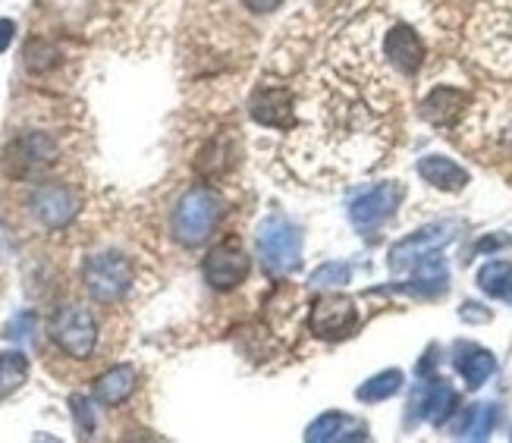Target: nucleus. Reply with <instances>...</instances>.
Wrapping results in <instances>:
<instances>
[{
	"mask_svg": "<svg viewBox=\"0 0 512 443\" xmlns=\"http://www.w3.org/2000/svg\"><path fill=\"white\" fill-rule=\"evenodd\" d=\"M220 211H224V202H220V195L214 189H208V186L189 189L180 202H176L173 217H170L173 239L186 249L202 246V242L214 233Z\"/></svg>",
	"mask_w": 512,
	"mask_h": 443,
	"instance_id": "f257e3e1",
	"label": "nucleus"
},
{
	"mask_svg": "<svg viewBox=\"0 0 512 443\" xmlns=\"http://www.w3.org/2000/svg\"><path fill=\"white\" fill-rule=\"evenodd\" d=\"M132 277H136L132 261L120 252H98L88 258L82 268V283H85L88 296L101 305L120 302L129 293Z\"/></svg>",
	"mask_w": 512,
	"mask_h": 443,
	"instance_id": "f03ea898",
	"label": "nucleus"
},
{
	"mask_svg": "<svg viewBox=\"0 0 512 443\" xmlns=\"http://www.w3.org/2000/svg\"><path fill=\"white\" fill-rule=\"evenodd\" d=\"M51 340L66 352L70 359H88L95 352V343H98V324L92 318L85 305L79 302H66L60 305L51 324Z\"/></svg>",
	"mask_w": 512,
	"mask_h": 443,
	"instance_id": "7ed1b4c3",
	"label": "nucleus"
},
{
	"mask_svg": "<svg viewBox=\"0 0 512 443\" xmlns=\"http://www.w3.org/2000/svg\"><path fill=\"white\" fill-rule=\"evenodd\" d=\"M258 252H261V261H264L267 271H277V274L289 271L299 261V252H302L299 230L283 217L264 220L261 233H258Z\"/></svg>",
	"mask_w": 512,
	"mask_h": 443,
	"instance_id": "20e7f679",
	"label": "nucleus"
},
{
	"mask_svg": "<svg viewBox=\"0 0 512 443\" xmlns=\"http://www.w3.org/2000/svg\"><path fill=\"white\" fill-rule=\"evenodd\" d=\"M57 154L60 148L51 136H44V132H26V136L10 142L0 167L10 176H32L44 167H51L57 161Z\"/></svg>",
	"mask_w": 512,
	"mask_h": 443,
	"instance_id": "39448f33",
	"label": "nucleus"
},
{
	"mask_svg": "<svg viewBox=\"0 0 512 443\" xmlns=\"http://www.w3.org/2000/svg\"><path fill=\"white\" fill-rule=\"evenodd\" d=\"M29 211L41 227L63 230L79 214V195L63 183H41L29 192Z\"/></svg>",
	"mask_w": 512,
	"mask_h": 443,
	"instance_id": "423d86ee",
	"label": "nucleus"
},
{
	"mask_svg": "<svg viewBox=\"0 0 512 443\" xmlns=\"http://www.w3.org/2000/svg\"><path fill=\"white\" fill-rule=\"evenodd\" d=\"M202 271H205V280H208L211 290H217V293L236 290V286L249 277V255L239 242L227 239L208 252Z\"/></svg>",
	"mask_w": 512,
	"mask_h": 443,
	"instance_id": "0eeeda50",
	"label": "nucleus"
},
{
	"mask_svg": "<svg viewBox=\"0 0 512 443\" xmlns=\"http://www.w3.org/2000/svg\"><path fill=\"white\" fill-rule=\"evenodd\" d=\"M399 202H403V186L381 183V186H374L365 195L355 198V202L349 205V217H352L355 230H374V227H381L387 217H393Z\"/></svg>",
	"mask_w": 512,
	"mask_h": 443,
	"instance_id": "6e6552de",
	"label": "nucleus"
},
{
	"mask_svg": "<svg viewBox=\"0 0 512 443\" xmlns=\"http://www.w3.org/2000/svg\"><path fill=\"white\" fill-rule=\"evenodd\" d=\"M453 236H456V227L453 224H431L425 230L406 236L403 242H396V246L390 249V268L393 271L412 268V264H418L421 258H428L437 249L447 246V242H453Z\"/></svg>",
	"mask_w": 512,
	"mask_h": 443,
	"instance_id": "1a4fd4ad",
	"label": "nucleus"
},
{
	"mask_svg": "<svg viewBox=\"0 0 512 443\" xmlns=\"http://www.w3.org/2000/svg\"><path fill=\"white\" fill-rule=\"evenodd\" d=\"M355 324H359V312L349 296H324L311 308V330L321 340H343L352 334Z\"/></svg>",
	"mask_w": 512,
	"mask_h": 443,
	"instance_id": "9d476101",
	"label": "nucleus"
},
{
	"mask_svg": "<svg viewBox=\"0 0 512 443\" xmlns=\"http://www.w3.org/2000/svg\"><path fill=\"white\" fill-rule=\"evenodd\" d=\"M252 117L261 126H274V129H289L293 126V92L283 85H258V92L249 101Z\"/></svg>",
	"mask_w": 512,
	"mask_h": 443,
	"instance_id": "9b49d317",
	"label": "nucleus"
},
{
	"mask_svg": "<svg viewBox=\"0 0 512 443\" xmlns=\"http://www.w3.org/2000/svg\"><path fill=\"white\" fill-rule=\"evenodd\" d=\"M384 51L396 70L406 76H415L418 66L425 63V41L409 26H393L384 38Z\"/></svg>",
	"mask_w": 512,
	"mask_h": 443,
	"instance_id": "f8f14e48",
	"label": "nucleus"
},
{
	"mask_svg": "<svg viewBox=\"0 0 512 443\" xmlns=\"http://www.w3.org/2000/svg\"><path fill=\"white\" fill-rule=\"evenodd\" d=\"M418 173H421V180L431 183L434 189H443V192H462L465 186H469V173H465L456 161L440 158V154L421 158Z\"/></svg>",
	"mask_w": 512,
	"mask_h": 443,
	"instance_id": "ddd939ff",
	"label": "nucleus"
},
{
	"mask_svg": "<svg viewBox=\"0 0 512 443\" xmlns=\"http://www.w3.org/2000/svg\"><path fill=\"white\" fill-rule=\"evenodd\" d=\"M136 381H139V374H136V368H132V365H117V368L104 371L101 378L95 381L98 403H104V406L126 403L129 396L136 393Z\"/></svg>",
	"mask_w": 512,
	"mask_h": 443,
	"instance_id": "4468645a",
	"label": "nucleus"
},
{
	"mask_svg": "<svg viewBox=\"0 0 512 443\" xmlns=\"http://www.w3.org/2000/svg\"><path fill=\"white\" fill-rule=\"evenodd\" d=\"M406 293H418V296H437L447 290V264H443L440 258L428 255L418 261V274L415 280H409L403 286Z\"/></svg>",
	"mask_w": 512,
	"mask_h": 443,
	"instance_id": "2eb2a0df",
	"label": "nucleus"
},
{
	"mask_svg": "<svg viewBox=\"0 0 512 443\" xmlns=\"http://www.w3.org/2000/svg\"><path fill=\"white\" fill-rule=\"evenodd\" d=\"M462 107H465V92H459V88L440 85V88H434V92L425 98V117L431 123L443 126V123H453L459 117Z\"/></svg>",
	"mask_w": 512,
	"mask_h": 443,
	"instance_id": "dca6fc26",
	"label": "nucleus"
},
{
	"mask_svg": "<svg viewBox=\"0 0 512 443\" xmlns=\"http://www.w3.org/2000/svg\"><path fill=\"white\" fill-rule=\"evenodd\" d=\"M236 164V148L230 139H214L208 142L202 151H198V158H195V170L202 173V176H220V173H227L230 167Z\"/></svg>",
	"mask_w": 512,
	"mask_h": 443,
	"instance_id": "f3484780",
	"label": "nucleus"
},
{
	"mask_svg": "<svg viewBox=\"0 0 512 443\" xmlns=\"http://www.w3.org/2000/svg\"><path fill=\"white\" fill-rule=\"evenodd\" d=\"M456 368H459V374L465 378V384H469V387H481L494 374L497 359L487 349H462V356L456 359Z\"/></svg>",
	"mask_w": 512,
	"mask_h": 443,
	"instance_id": "a211bd4d",
	"label": "nucleus"
},
{
	"mask_svg": "<svg viewBox=\"0 0 512 443\" xmlns=\"http://www.w3.org/2000/svg\"><path fill=\"white\" fill-rule=\"evenodd\" d=\"M399 387H403V371L390 368V371H381V374H374V378H368L355 396H359L362 403H384L393 393H399Z\"/></svg>",
	"mask_w": 512,
	"mask_h": 443,
	"instance_id": "6ab92c4d",
	"label": "nucleus"
},
{
	"mask_svg": "<svg viewBox=\"0 0 512 443\" xmlns=\"http://www.w3.org/2000/svg\"><path fill=\"white\" fill-rule=\"evenodd\" d=\"M431 425H443L447 418L453 415V409H456V390L450 387V384H434L431 390H428V396H425V406H421Z\"/></svg>",
	"mask_w": 512,
	"mask_h": 443,
	"instance_id": "aec40b11",
	"label": "nucleus"
},
{
	"mask_svg": "<svg viewBox=\"0 0 512 443\" xmlns=\"http://www.w3.org/2000/svg\"><path fill=\"white\" fill-rule=\"evenodd\" d=\"M29 378V359L22 352H0V396L13 393Z\"/></svg>",
	"mask_w": 512,
	"mask_h": 443,
	"instance_id": "412c9836",
	"label": "nucleus"
},
{
	"mask_svg": "<svg viewBox=\"0 0 512 443\" xmlns=\"http://www.w3.org/2000/svg\"><path fill=\"white\" fill-rule=\"evenodd\" d=\"M352 422L343 415V412H327V415H321L318 422H311L308 425V431H305V440L308 443H330V440H343L346 434V428H349ZM349 440V437H346Z\"/></svg>",
	"mask_w": 512,
	"mask_h": 443,
	"instance_id": "4be33fe9",
	"label": "nucleus"
},
{
	"mask_svg": "<svg viewBox=\"0 0 512 443\" xmlns=\"http://www.w3.org/2000/svg\"><path fill=\"white\" fill-rule=\"evenodd\" d=\"M22 60H26V70L41 76L54 70V66H60V51L54 48L51 41H41V38H32L26 44V51H22Z\"/></svg>",
	"mask_w": 512,
	"mask_h": 443,
	"instance_id": "5701e85b",
	"label": "nucleus"
},
{
	"mask_svg": "<svg viewBox=\"0 0 512 443\" xmlns=\"http://www.w3.org/2000/svg\"><path fill=\"white\" fill-rule=\"evenodd\" d=\"M478 286L487 296H506L512 286V264L509 261H487L478 271Z\"/></svg>",
	"mask_w": 512,
	"mask_h": 443,
	"instance_id": "b1692460",
	"label": "nucleus"
},
{
	"mask_svg": "<svg viewBox=\"0 0 512 443\" xmlns=\"http://www.w3.org/2000/svg\"><path fill=\"white\" fill-rule=\"evenodd\" d=\"M494 422H497V406L478 403V406L469 409V418H465V425L459 428V437H465V440H484L487 434L494 431Z\"/></svg>",
	"mask_w": 512,
	"mask_h": 443,
	"instance_id": "393cba45",
	"label": "nucleus"
},
{
	"mask_svg": "<svg viewBox=\"0 0 512 443\" xmlns=\"http://www.w3.org/2000/svg\"><path fill=\"white\" fill-rule=\"evenodd\" d=\"M349 280V268L346 264H337V261H330V264H321V268L311 274V286H318V290H330V286H343Z\"/></svg>",
	"mask_w": 512,
	"mask_h": 443,
	"instance_id": "a878e982",
	"label": "nucleus"
},
{
	"mask_svg": "<svg viewBox=\"0 0 512 443\" xmlns=\"http://www.w3.org/2000/svg\"><path fill=\"white\" fill-rule=\"evenodd\" d=\"M70 406H73V415H76L79 434H82V437H88V434L95 431V415H92V403H88L85 396H73V400H70Z\"/></svg>",
	"mask_w": 512,
	"mask_h": 443,
	"instance_id": "bb28decb",
	"label": "nucleus"
},
{
	"mask_svg": "<svg viewBox=\"0 0 512 443\" xmlns=\"http://www.w3.org/2000/svg\"><path fill=\"white\" fill-rule=\"evenodd\" d=\"M35 330V315L32 312H22L7 324V340H29Z\"/></svg>",
	"mask_w": 512,
	"mask_h": 443,
	"instance_id": "cd10ccee",
	"label": "nucleus"
},
{
	"mask_svg": "<svg viewBox=\"0 0 512 443\" xmlns=\"http://www.w3.org/2000/svg\"><path fill=\"white\" fill-rule=\"evenodd\" d=\"M16 38V22L13 19H0V54H4Z\"/></svg>",
	"mask_w": 512,
	"mask_h": 443,
	"instance_id": "c85d7f7f",
	"label": "nucleus"
},
{
	"mask_svg": "<svg viewBox=\"0 0 512 443\" xmlns=\"http://www.w3.org/2000/svg\"><path fill=\"white\" fill-rule=\"evenodd\" d=\"M484 305H475V302H465L462 305V321H491V312H481Z\"/></svg>",
	"mask_w": 512,
	"mask_h": 443,
	"instance_id": "c756f323",
	"label": "nucleus"
},
{
	"mask_svg": "<svg viewBox=\"0 0 512 443\" xmlns=\"http://www.w3.org/2000/svg\"><path fill=\"white\" fill-rule=\"evenodd\" d=\"M242 4H246L252 13H274L283 0H242Z\"/></svg>",
	"mask_w": 512,
	"mask_h": 443,
	"instance_id": "7c9ffc66",
	"label": "nucleus"
},
{
	"mask_svg": "<svg viewBox=\"0 0 512 443\" xmlns=\"http://www.w3.org/2000/svg\"><path fill=\"white\" fill-rule=\"evenodd\" d=\"M506 296H512V286H509V293H506Z\"/></svg>",
	"mask_w": 512,
	"mask_h": 443,
	"instance_id": "2f4dec72",
	"label": "nucleus"
}]
</instances>
